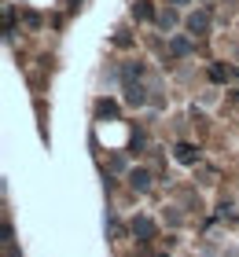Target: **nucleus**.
I'll return each mask as SVG.
<instances>
[{
	"label": "nucleus",
	"mask_w": 239,
	"mask_h": 257,
	"mask_svg": "<svg viewBox=\"0 0 239 257\" xmlns=\"http://www.w3.org/2000/svg\"><path fill=\"white\" fill-rule=\"evenodd\" d=\"M177 4H184V0H177Z\"/></svg>",
	"instance_id": "obj_2"
},
{
	"label": "nucleus",
	"mask_w": 239,
	"mask_h": 257,
	"mask_svg": "<svg viewBox=\"0 0 239 257\" xmlns=\"http://www.w3.org/2000/svg\"><path fill=\"white\" fill-rule=\"evenodd\" d=\"M206 22H210L206 15H191V22H188V26H191V30H206Z\"/></svg>",
	"instance_id": "obj_1"
}]
</instances>
